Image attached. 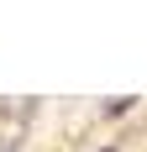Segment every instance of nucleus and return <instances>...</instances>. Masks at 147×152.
I'll use <instances>...</instances> for the list:
<instances>
[{
  "mask_svg": "<svg viewBox=\"0 0 147 152\" xmlns=\"http://www.w3.org/2000/svg\"><path fill=\"white\" fill-rule=\"evenodd\" d=\"M105 152H116V147H105Z\"/></svg>",
  "mask_w": 147,
  "mask_h": 152,
  "instance_id": "f03ea898",
  "label": "nucleus"
},
{
  "mask_svg": "<svg viewBox=\"0 0 147 152\" xmlns=\"http://www.w3.org/2000/svg\"><path fill=\"white\" fill-rule=\"evenodd\" d=\"M0 152H16V137H0Z\"/></svg>",
  "mask_w": 147,
  "mask_h": 152,
  "instance_id": "f257e3e1",
  "label": "nucleus"
}]
</instances>
